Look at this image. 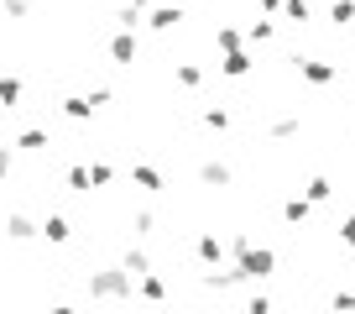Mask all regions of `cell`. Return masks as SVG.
Returning <instances> with one entry per match:
<instances>
[{
  "instance_id": "6da1fadb",
  "label": "cell",
  "mask_w": 355,
  "mask_h": 314,
  "mask_svg": "<svg viewBox=\"0 0 355 314\" xmlns=\"http://www.w3.org/2000/svg\"><path fill=\"white\" fill-rule=\"evenodd\" d=\"M230 251H235V278H241V283H261V278L277 272V251H272V247H251V236H245V231H235Z\"/></svg>"
},
{
  "instance_id": "7a4b0ae2",
  "label": "cell",
  "mask_w": 355,
  "mask_h": 314,
  "mask_svg": "<svg viewBox=\"0 0 355 314\" xmlns=\"http://www.w3.org/2000/svg\"><path fill=\"white\" fill-rule=\"evenodd\" d=\"M84 288H89V299H131L136 278L125 267H100V272H89V278H84Z\"/></svg>"
},
{
  "instance_id": "3957f363",
  "label": "cell",
  "mask_w": 355,
  "mask_h": 314,
  "mask_svg": "<svg viewBox=\"0 0 355 314\" xmlns=\"http://www.w3.org/2000/svg\"><path fill=\"white\" fill-rule=\"evenodd\" d=\"M298 74H303V84H313V90H329L334 78H340V68L324 63V58H298Z\"/></svg>"
},
{
  "instance_id": "277c9868",
  "label": "cell",
  "mask_w": 355,
  "mask_h": 314,
  "mask_svg": "<svg viewBox=\"0 0 355 314\" xmlns=\"http://www.w3.org/2000/svg\"><path fill=\"white\" fill-rule=\"evenodd\" d=\"M136 53H141V47H136V32H115V37H110V63L131 68V63H136Z\"/></svg>"
},
{
  "instance_id": "5b68a950",
  "label": "cell",
  "mask_w": 355,
  "mask_h": 314,
  "mask_svg": "<svg viewBox=\"0 0 355 314\" xmlns=\"http://www.w3.org/2000/svg\"><path fill=\"white\" fill-rule=\"evenodd\" d=\"M251 68H256V53H251V47H241V53H225L220 74H225V78H245Z\"/></svg>"
},
{
  "instance_id": "8992f818",
  "label": "cell",
  "mask_w": 355,
  "mask_h": 314,
  "mask_svg": "<svg viewBox=\"0 0 355 314\" xmlns=\"http://www.w3.org/2000/svg\"><path fill=\"white\" fill-rule=\"evenodd\" d=\"M178 22H183V6H152V16H146L152 32H173Z\"/></svg>"
},
{
  "instance_id": "52a82bcc",
  "label": "cell",
  "mask_w": 355,
  "mask_h": 314,
  "mask_svg": "<svg viewBox=\"0 0 355 314\" xmlns=\"http://www.w3.org/2000/svg\"><path fill=\"white\" fill-rule=\"evenodd\" d=\"M193 257H199L204 262V267H220V262H225V247H220V241H214V236H199V241H193Z\"/></svg>"
},
{
  "instance_id": "ba28073f",
  "label": "cell",
  "mask_w": 355,
  "mask_h": 314,
  "mask_svg": "<svg viewBox=\"0 0 355 314\" xmlns=\"http://www.w3.org/2000/svg\"><path fill=\"white\" fill-rule=\"evenodd\" d=\"M6 236H11V241H32L37 220H32V215H21V210H11V215H6Z\"/></svg>"
},
{
  "instance_id": "9c48e42d",
  "label": "cell",
  "mask_w": 355,
  "mask_h": 314,
  "mask_svg": "<svg viewBox=\"0 0 355 314\" xmlns=\"http://www.w3.org/2000/svg\"><path fill=\"white\" fill-rule=\"evenodd\" d=\"M37 236H47V241H53V247H63L68 236H73V225H68V220H63V215H47V220H42V225H37Z\"/></svg>"
},
{
  "instance_id": "30bf717a",
  "label": "cell",
  "mask_w": 355,
  "mask_h": 314,
  "mask_svg": "<svg viewBox=\"0 0 355 314\" xmlns=\"http://www.w3.org/2000/svg\"><path fill=\"white\" fill-rule=\"evenodd\" d=\"M199 179L209 183V189H230V183H235V173L225 168V163H214V157H209V163H204V168H199Z\"/></svg>"
},
{
  "instance_id": "8fae6325",
  "label": "cell",
  "mask_w": 355,
  "mask_h": 314,
  "mask_svg": "<svg viewBox=\"0 0 355 314\" xmlns=\"http://www.w3.org/2000/svg\"><path fill=\"white\" fill-rule=\"evenodd\" d=\"M16 147H21V152H47V147H53V136H47L42 126H26V131L16 136Z\"/></svg>"
},
{
  "instance_id": "7c38bea8",
  "label": "cell",
  "mask_w": 355,
  "mask_h": 314,
  "mask_svg": "<svg viewBox=\"0 0 355 314\" xmlns=\"http://www.w3.org/2000/svg\"><path fill=\"white\" fill-rule=\"evenodd\" d=\"M136 293H141V299H152V304H162V299H167V283L157 278V272H141V278H136Z\"/></svg>"
},
{
  "instance_id": "4fadbf2b",
  "label": "cell",
  "mask_w": 355,
  "mask_h": 314,
  "mask_svg": "<svg viewBox=\"0 0 355 314\" xmlns=\"http://www.w3.org/2000/svg\"><path fill=\"white\" fill-rule=\"evenodd\" d=\"M309 215H313V204L303 199V194H293V199L282 204V220H288V225H303V220H309Z\"/></svg>"
},
{
  "instance_id": "5bb4252c",
  "label": "cell",
  "mask_w": 355,
  "mask_h": 314,
  "mask_svg": "<svg viewBox=\"0 0 355 314\" xmlns=\"http://www.w3.org/2000/svg\"><path fill=\"white\" fill-rule=\"evenodd\" d=\"M121 267L131 272V278H141V272H152V257H146L141 247H125V257H121Z\"/></svg>"
},
{
  "instance_id": "9a60e30c",
  "label": "cell",
  "mask_w": 355,
  "mask_h": 314,
  "mask_svg": "<svg viewBox=\"0 0 355 314\" xmlns=\"http://www.w3.org/2000/svg\"><path fill=\"white\" fill-rule=\"evenodd\" d=\"M21 78H11V74H0V105H6V110H16V105H21Z\"/></svg>"
},
{
  "instance_id": "2e32d148",
  "label": "cell",
  "mask_w": 355,
  "mask_h": 314,
  "mask_svg": "<svg viewBox=\"0 0 355 314\" xmlns=\"http://www.w3.org/2000/svg\"><path fill=\"white\" fill-rule=\"evenodd\" d=\"M63 115H68V121H89V115H94L89 94H68V100H63Z\"/></svg>"
},
{
  "instance_id": "e0dca14e",
  "label": "cell",
  "mask_w": 355,
  "mask_h": 314,
  "mask_svg": "<svg viewBox=\"0 0 355 314\" xmlns=\"http://www.w3.org/2000/svg\"><path fill=\"white\" fill-rule=\"evenodd\" d=\"M214 47H220V53H241V47H245V32H235V26H220V32H214Z\"/></svg>"
},
{
  "instance_id": "ac0fdd59",
  "label": "cell",
  "mask_w": 355,
  "mask_h": 314,
  "mask_svg": "<svg viewBox=\"0 0 355 314\" xmlns=\"http://www.w3.org/2000/svg\"><path fill=\"white\" fill-rule=\"evenodd\" d=\"M173 78L183 84V90H199V84H204V68H199V63H178V68H173Z\"/></svg>"
},
{
  "instance_id": "d6986e66",
  "label": "cell",
  "mask_w": 355,
  "mask_h": 314,
  "mask_svg": "<svg viewBox=\"0 0 355 314\" xmlns=\"http://www.w3.org/2000/svg\"><path fill=\"white\" fill-rule=\"evenodd\" d=\"M272 37H277L272 22H251V26H245V47H261V42H272Z\"/></svg>"
},
{
  "instance_id": "ffe728a7",
  "label": "cell",
  "mask_w": 355,
  "mask_h": 314,
  "mask_svg": "<svg viewBox=\"0 0 355 314\" xmlns=\"http://www.w3.org/2000/svg\"><path fill=\"white\" fill-rule=\"evenodd\" d=\"M131 179L141 183L146 194H157V189H162V173H157V168H146V163H136V168H131Z\"/></svg>"
},
{
  "instance_id": "44dd1931",
  "label": "cell",
  "mask_w": 355,
  "mask_h": 314,
  "mask_svg": "<svg viewBox=\"0 0 355 314\" xmlns=\"http://www.w3.org/2000/svg\"><path fill=\"white\" fill-rule=\"evenodd\" d=\"M329 194H334V183H329V179H309L303 199H309V204H329Z\"/></svg>"
},
{
  "instance_id": "7402d4cb",
  "label": "cell",
  "mask_w": 355,
  "mask_h": 314,
  "mask_svg": "<svg viewBox=\"0 0 355 314\" xmlns=\"http://www.w3.org/2000/svg\"><path fill=\"white\" fill-rule=\"evenodd\" d=\"M141 22H146V16H141V6H121V11H115V26H121V32H136Z\"/></svg>"
},
{
  "instance_id": "603a6c76",
  "label": "cell",
  "mask_w": 355,
  "mask_h": 314,
  "mask_svg": "<svg viewBox=\"0 0 355 314\" xmlns=\"http://www.w3.org/2000/svg\"><path fill=\"white\" fill-rule=\"evenodd\" d=\"M329 22L334 26H350L355 22V0H334V6H329Z\"/></svg>"
},
{
  "instance_id": "cb8c5ba5",
  "label": "cell",
  "mask_w": 355,
  "mask_h": 314,
  "mask_svg": "<svg viewBox=\"0 0 355 314\" xmlns=\"http://www.w3.org/2000/svg\"><path fill=\"white\" fill-rule=\"evenodd\" d=\"M282 16H288V22H309L313 6H309V0H282Z\"/></svg>"
},
{
  "instance_id": "d4e9b609",
  "label": "cell",
  "mask_w": 355,
  "mask_h": 314,
  "mask_svg": "<svg viewBox=\"0 0 355 314\" xmlns=\"http://www.w3.org/2000/svg\"><path fill=\"white\" fill-rule=\"evenodd\" d=\"M204 126H209V131H225V126H230V110H220V105H209V110H204Z\"/></svg>"
},
{
  "instance_id": "484cf974",
  "label": "cell",
  "mask_w": 355,
  "mask_h": 314,
  "mask_svg": "<svg viewBox=\"0 0 355 314\" xmlns=\"http://www.w3.org/2000/svg\"><path fill=\"white\" fill-rule=\"evenodd\" d=\"M110 179H115V168H110V163H94V168H89V183H94V189H105Z\"/></svg>"
},
{
  "instance_id": "4316f807",
  "label": "cell",
  "mask_w": 355,
  "mask_h": 314,
  "mask_svg": "<svg viewBox=\"0 0 355 314\" xmlns=\"http://www.w3.org/2000/svg\"><path fill=\"white\" fill-rule=\"evenodd\" d=\"M272 136H277V142H288V136H298V121H293V115H282V121H272Z\"/></svg>"
},
{
  "instance_id": "83f0119b",
  "label": "cell",
  "mask_w": 355,
  "mask_h": 314,
  "mask_svg": "<svg viewBox=\"0 0 355 314\" xmlns=\"http://www.w3.org/2000/svg\"><path fill=\"white\" fill-rule=\"evenodd\" d=\"M68 189H73V194H89V168H68Z\"/></svg>"
},
{
  "instance_id": "f1b7e54d",
  "label": "cell",
  "mask_w": 355,
  "mask_h": 314,
  "mask_svg": "<svg viewBox=\"0 0 355 314\" xmlns=\"http://www.w3.org/2000/svg\"><path fill=\"white\" fill-rule=\"evenodd\" d=\"M131 225H136V231H131V236H152V231H157V215H152V210H141V215H136V220H131Z\"/></svg>"
},
{
  "instance_id": "f546056e",
  "label": "cell",
  "mask_w": 355,
  "mask_h": 314,
  "mask_svg": "<svg viewBox=\"0 0 355 314\" xmlns=\"http://www.w3.org/2000/svg\"><path fill=\"white\" fill-rule=\"evenodd\" d=\"M329 304H334V314H355V293H350V288H340Z\"/></svg>"
},
{
  "instance_id": "4dcf8cb0",
  "label": "cell",
  "mask_w": 355,
  "mask_h": 314,
  "mask_svg": "<svg viewBox=\"0 0 355 314\" xmlns=\"http://www.w3.org/2000/svg\"><path fill=\"white\" fill-rule=\"evenodd\" d=\"M245 314H277V309H272V299H266V293H251V304H245Z\"/></svg>"
},
{
  "instance_id": "1f68e13d",
  "label": "cell",
  "mask_w": 355,
  "mask_h": 314,
  "mask_svg": "<svg viewBox=\"0 0 355 314\" xmlns=\"http://www.w3.org/2000/svg\"><path fill=\"white\" fill-rule=\"evenodd\" d=\"M340 241L355 251V215H345V220H340Z\"/></svg>"
},
{
  "instance_id": "d6a6232c",
  "label": "cell",
  "mask_w": 355,
  "mask_h": 314,
  "mask_svg": "<svg viewBox=\"0 0 355 314\" xmlns=\"http://www.w3.org/2000/svg\"><path fill=\"white\" fill-rule=\"evenodd\" d=\"M11 179V147H0V183Z\"/></svg>"
},
{
  "instance_id": "836d02e7",
  "label": "cell",
  "mask_w": 355,
  "mask_h": 314,
  "mask_svg": "<svg viewBox=\"0 0 355 314\" xmlns=\"http://www.w3.org/2000/svg\"><path fill=\"white\" fill-rule=\"evenodd\" d=\"M26 11H32L26 0H6V16H26Z\"/></svg>"
},
{
  "instance_id": "e575fe53",
  "label": "cell",
  "mask_w": 355,
  "mask_h": 314,
  "mask_svg": "<svg viewBox=\"0 0 355 314\" xmlns=\"http://www.w3.org/2000/svg\"><path fill=\"white\" fill-rule=\"evenodd\" d=\"M261 11H266V16H277V11H282V0H261Z\"/></svg>"
},
{
  "instance_id": "d590c367",
  "label": "cell",
  "mask_w": 355,
  "mask_h": 314,
  "mask_svg": "<svg viewBox=\"0 0 355 314\" xmlns=\"http://www.w3.org/2000/svg\"><path fill=\"white\" fill-rule=\"evenodd\" d=\"M47 314H78V309H73V304H53Z\"/></svg>"
},
{
  "instance_id": "8d00e7d4",
  "label": "cell",
  "mask_w": 355,
  "mask_h": 314,
  "mask_svg": "<svg viewBox=\"0 0 355 314\" xmlns=\"http://www.w3.org/2000/svg\"><path fill=\"white\" fill-rule=\"evenodd\" d=\"M131 6H162V0H131Z\"/></svg>"
},
{
  "instance_id": "74e56055",
  "label": "cell",
  "mask_w": 355,
  "mask_h": 314,
  "mask_svg": "<svg viewBox=\"0 0 355 314\" xmlns=\"http://www.w3.org/2000/svg\"><path fill=\"white\" fill-rule=\"evenodd\" d=\"M0 115H6V110H0Z\"/></svg>"
},
{
  "instance_id": "f35d334b",
  "label": "cell",
  "mask_w": 355,
  "mask_h": 314,
  "mask_svg": "<svg viewBox=\"0 0 355 314\" xmlns=\"http://www.w3.org/2000/svg\"><path fill=\"white\" fill-rule=\"evenodd\" d=\"M350 78H355V74H350Z\"/></svg>"
}]
</instances>
